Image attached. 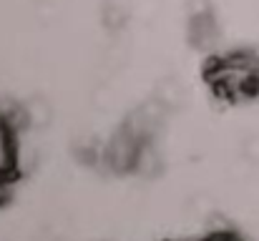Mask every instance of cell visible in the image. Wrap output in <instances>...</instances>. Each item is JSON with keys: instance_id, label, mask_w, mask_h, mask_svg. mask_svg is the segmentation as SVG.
I'll return each mask as SVG.
<instances>
[{"instance_id": "6da1fadb", "label": "cell", "mask_w": 259, "mask_h": 241, "mask_svg": "<svg viewBox=\"0 0 259 241\" xmlns=\"http://www.w3.org/2000/svg\"><path fill=\"white\" fill-rule=\"evenodd\" d=\"M211 80L229 98H249L259 90V61L247 53L219 61L211 71Z\"/></svg>"}, {"instance_id": "7a4b0ae2", "label": "cell", "mask_w": 259, "mask_h": 241, "mask_svg": "<svg viewBox=\"0 0 259 241\" xmlns=\"http://www.w3.org/2000/svg\"><path fill=\"white\" fill-rule=\"evenodd\" d=\"M144 141H139L131 131L121 128L111 136V141L103 146V159L101 163L111 171V173H126V171H134V163L139 156V149H141Z\"/></svg>"}, {"instance_id": "3957f363", "label": "cell", "mask_w": 259, "mask_h": 241, "mask_svg": "<svg viewBox=\"0 0 259 241\" xmlns=\"http://www.w3.org/2000/svg\"><path fill=\"white\" fill-rule=\"evenodd\" d=\"M166 113H169V108H166L159 98H151V101L141 103L139 108H134V111L128 113L123 128L131 131L139 141H151V138L161 131V126H164V121H166Z\"/></svg>"}, {"instance_id": "277c9868", "label": "cell", "mask_w": 259, "mask_h": 241, "mask_svg": "<svg viewBox=\"0 0 259 241\" xmlns=\"http://www.w3.org/2000/svg\"><path fill=\"white\" fill-rule=\"evenodd\" d=\"M189 43L196 51H204V53L217 48V43H219V25H217L211 13L189 18Z\"/></svg>"}, {"instance_id": "5b68a950", "label": "cell", "mask_w": 259, "mask_h": 241, "mask_svg": "<svg viewBox=\"0 0 259 241\" xmlns=\"http://www.w3.org/2000/svg\"><path fill=\"white\" fill-rule=\"evenodd\" d=\"M23 116L28 131H40L53 121V108L43 95H30L28 101H23Z\"/></svg>"}, {"instance_id": "8992f818", "label": "cell", "mask_w": 259, "mask_h": 241, "mask_svg": "<svg viewBox=\"0 0 259 241\" xmlns=\"http://www.w3.org/2000/svg\"><path fill=\"white\" fill-rule=\"evenodd\" d=\"M18 133L0 121V176H13L18 168Z\"/></svg>"}, {"instance_id": "52a82bcc", "label": "cell", "mask_w": 259, "mask_h": 241, "mask_svg": "<svg viewBox=\"0 0 259 241\" xmlns=\"http://www.w3.org/2000/svg\"><path fill=\"white\" fill-rule=\"evenodd\" d=\"M161 171H164L161 154L154 149L151 141H144L141 149H139L136 163H134V173H139L141 178H156V176H161Z\"/></svg>"}, {"instance_id": "ba28073f", "label": "cell", "mask_w": 259, "mask_h": 241, "mask_svg": "<svg viewBox=\"0 0 259 241\" xmlns=\"http://www.w3.org/2000/svg\"><path fill=\"white\" fill-rule=\"evenodd\" d=\"M154 98H159L169 111H174V108L184 106V101H186V88L181 85V80L179 78H161L159 80V85H156Z\"/></svg>"}, {"instance_id": "9c48e42d", "label": "cell", "mask_w": 259, "mask_h": 241, "mask_svg": "<svg viewBox=\"0 0 259 241\" xmlns=\"http://www.w3.org/2000/svg\"><path fill=\"white\" fill-rule=\"evenodd\" d=\"M101 18L108 30H121L128 20V0H103Z\"/></svg>"}, {"instance_id": "30bf717a", "label": "cell", "mask_w": 259, "mask_h": 241, "mask_svg": "<svg viewBox=\"0 0 259 241\" xmlns=\"http://www.w3.org/2000/svg\"><path fill=\"white\" fill-rule=\"evenodd\" d=\"M186 13H189V18H194V15H204V13H211L209 0H186Z\"/></svg>"}, {"instance_id": "8fae6325", "label": "cell", "mask_w": 259, "mask_h": 241, "mask_svg": "<svg viewBox=\"0 0 259 241\" xmlns=\"http://www.w3.org/2000/svg\"><path fill=\"white\" fill-rule=\"evenodd\" d=\"M199 241H239L237 236H232V234H227V231H211L209 236H204V239Z\"/></svg>"}, {"instance_id": "7c38bea8", "label": "cell", "mask_w": 259, "mask_h": 241, "mask_svg": "<svg viewBox=\"0 0 259 241\" xmlns=\"http://www.w3.org/2000/svg\"><path fill=\"white\" fill-rule=\"evenodd\" d=\"M5 196H8V183H5V176H0V204L5 201Z\"/></svg>"}]
</instances>
